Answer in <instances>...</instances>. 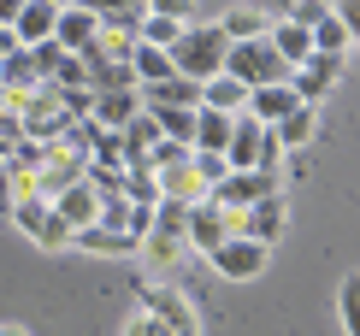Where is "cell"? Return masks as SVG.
<instances>
[{
	"label": "cell",
	"instance_id": "7a4b0ae2",
	"mask_svg": "<svg viewBox=\"0 0 360 336\" xmlns=\"http://www.w3.org/2000/svg\"><path fill=\"white\" fill-rule=\"evenodd\" d=\"M219 77L243 83V89H266V83H290V65L272 53V41H231V53H224V71Z\"/></svg>",
	"mask_w": 360,
	"mask_h": 336
},
{
	"label": "cell",
	"instance_id": "9c48e42d",
	"mask_svg": "<svg viewBox=\"0 0 360 336\" xmlns=\"http://www.w3.org/2000/svg\"><path fill=\"white\" fill-rule=\"evenodd\" d=\"M95 6H59L53 12V48L59 53H83L89 41H95Z\"/></svg>",
	"mask_w": 360,
	"mask_h": 336
},
{
	"label": "cell",
	"instance_id": "ffe728a7",
	"mask_svg": "<svg viewBox=\"0 0 360 336\" xmlns=\"http://www.w3.org/2000/svg\"><path fill=\"white\" fill-rule=\"evenodd\" d=\"M30 89H41V77H36V65H30V53L18 48V53L0 59V95H30Z\"/></svg>",
	"mask_w": 360,
	"mask_h": 336
},
{
	"label": "cell",
	"instance_id": "ba28073f",
	"mask_svg": "<svg viewBox=\"0 0 360 336\" xmlns=\"http://www.w3.org/2000/svg\"><path fill=\"white\" fill-rule=\"evenodd\" d=\"M266 195H278V183H266L260 172H231L213 195H207V201H213V207H224V212H248L254 201H266Z\"/></svg>",
	"mask_w": 360,
	"mask_h": 336
},
{
	"label": "cell",
	"instance_id": "30bf717a",
	"mask_svg": "<svg viewBox=\"0 0 360 336\" xmlns=\"http://www.w3.org/2000/svg\"><path fill=\"white\" fill-rule=\"evenodd\" d=\"M213 24L224 30V41H260L266 30L278 24V12H266V6H224Z\"/></svg>",
	"mask_w": 360,
	"mask_h": 336
},
{
	"label": "cell",
	"instance_id": "f546056e",
	"mask_svg": "<svg viewBox=\"0 0 360 336\" xmlns=\"http://www.w3.org/2000/svg\"><path fill=\"white\" fill-rule=\"evenodd\" d=\"M36 248H71V224L59 219V212H48V224H41V236H36Z\"/></svg>",
	"mask_w": 360,
	"mask_h": 336
},
{
	"label": "cell",
	"instance_id": "d4e9b609",
	"mask_svg": "<svg viewBox=\"0 0 360 336\" xmlns=\"http://www.w3.org/2000/svg\"><path fill=\"white\" fill-rule=\"evenodd\" d=\"M189 172H195V183H201L207 195H213L219 183L231 177V165H224V154H189Z\"/></svg>",
	"mask_w": 360,
	"mask_h": 336
},
{
	"label": "cell",
	"instance_id": "9a60e30c",
	"mask_svg": "<svg viewBox=\"0 0 360 336\" xmlns=\"http://www.w3.org/2000/svg\"><path fill=\"white\" fill-rule=\"evenodd\" d=\"M313 136H319V112H313V106H295L290 118H278V124H272V142L283 148V154H302Z\"/></svg>",
	"mask_w": 360,
	"mask_h": 336
},
{
	"label": "cell",
	"instance_id": "83f0119b",
	"mask_svg": "<svg viewBox=\"0 0 360 336\" xmlns=\"http://www.w3.org/2000/svg\"><path fill=\"white\" fill-rule=\"evenodd\" d=\"M124 224H130V201H124V195H112V201H101V212H95V231H112V236H130Z\"/></svg>",
	"mask_w": 360,
	"mask_h": 336
},
{
	"label": "cell",
	"instance_id": "4fadbf2b",
	"mask_svg": "<svg viewBox=\"0 0 360 336\" xmlns=\"http://www.w3.org/2000/svg\"><path fill=\"white\" fill-rule=\"evenodd\" d=\"M48 207L71 224V231H89V224H95V212H101V195L89 189V183H71V189H65V195H53Z\"/></svg>",
	"mask_w": 360,
	"mask_h": 336
},
{
	"label": "cell",
	"instance_id": "603a6c76",
	"mask_svg": "<svg viewBox=\"0 0 360 336\" xmlns=\"http://www.w3.org/2000/svg\"><path fill=\"white\" fill-rule=\"evenodd\" d=\"M177 36H184V24H177L166 6H148V18H142V36H136V41H148V48H160V53H166Z\"/></svg>",
	"mask_w": 360,
	"mask_h": 336
},
{
	"label": "cell",
	"instance_id": "1f68e13d",
	"mask_svg": "<svg viewBox=\"0 0 360 336\" xmlns=\"http://www.w3.org/2000/svg\"><path fill=\"white\" fill-rule=\"evenodd\" d=\"M0 219H12V183H6V165H0Z\"/></svg>",
	"mask_w": 360,
	"mask_h": 336
},
{
	"label": "cell",
	"instance_id": "5bb4252c",
	"mask_svg": "<svg viewBox=\"0 0 360 336\" xmlns=\"http://www.w3.org/2000/svg\"><path fill=\"white\" fill-rule=\"evenodd\" d=\"M260 142H266V130L243 112V118H236V130H231V142H224V165H231V172H254V160H260Z\"/></svg>",
	"mask_w": 360,
	"mask_h": 336
},
{
	"label": "cell",
	"instance_id": "4dcf8cb0",
	"mask_svg": "<svg viewBox=\"0 0 360 336\" xmlns=\"http://www.w3.org/2000/svg\"><path fill=\"white\" fill-rule=\"evenodd\" d=\"M124 336H172L160 318H148V313H136V318H124Z\"/></svg>",
	"mask_w": 360,
	"mask_h": 336
},
{
	"label": "cell",
	"instance_id": "cb8c5ba5",
	"mask_svg": "<svg viewBox=\"0 0 360 336\" xmlns=\"http://www.w3.org/2000/svg\"><path fill=\"white\" fill-rule=\"evenodd\" d=\"M48 212H53V207L41 201V195H30V201H12V224H24V236L36 242V236H41V224H48Z\"/></svg>",
	"mask_w": 360,
	"mask_h": 336
},
{
	"label": "cell",
	"instance_id": "8992f818",
	"mask_svg": "<svg viewBox=\"0 0 360 336\" xmlns=\"http://www.w3.org/2000/svg\"><path fill=\"white\" fill-rule=\"evenodd\" d=\"M231 236H236V212H224L213 201L189 207V224H184V248L189 254H213L219 242H231Z\"/></svg>",
	"mask_w": 360,
	"mask_h": 336
},
{
	"label": "cell",
	"instance_id": "836d02e7",
	"mask_svg": "<svg viewBox=\"0 0 360 336\" xmlns=\"http://www.w3.org/2000/svg\"><path fill=\"white\" fill-rule=\"evenodd\" d=\"M0 336H30V330H18V325H0Z\"/></svg>",
	"mask_w": 360,
	"mask_h": 336
},
{
	"label": "cell",
	"instance_id": "44dd1931",
	"mask_svg": "<svg viewBox=\"0 0 360 336\" xmlns=\"http://www.w3.org/2000/svg\"><path fill=\"white\" fill-rule=\"evenodd\" d=\"M71 248H83V254H136L142 242H136V236H112V231H95V224H89V231H71Z\"/></svg>",
	"mask_w": 360,
	"mask_h": 336
},
{
	"label": "cell",
	"instance_id": "2e32d148",
	"mask_svg": "<svg viewBox=\"0 0 360 336\" xmlns=\"http://www.w3.org/2000/svg\"><path fill=\"white\" fill-rule=\"evenodd\" d=\"M142 95V106L154 112V106H177V112H195L201 106V89L195 83H184V77H166V83H148V89H136Z\"/></svg>",
	"mask_w": 360,
	"mask_h": 336
},
{
	"label": "cell",
	"instance_id": "3957f363",
	"mask_svg": "<svg viewBox=\"0 0 360 336\" xmlns=\"http://www.w3.org/2000/svg\"><path fill=\"white\" fill-rule=\"evenodd\" d=\"M136 301H142V313L148 318H160L172 336H201V313H195V301L184 295L177 283H136Z\"/></svg>",
	"mask_w": 360,
	"mask_h": 336
},
{
	"label": "cell",
	"instance_id": "277c9868",
	"mask_svg": "<svg viewBox=\"0 0 360 336\" xmlns=\"http://www.w3.org/2000/svg\"><path fill=\"white\" fill-rule=\"evenodd\" d=\"M83 165H89V154H83L77 136H65V142H48V148H41V172H36V195H41V201L65 195L71 183H83Z\"/></svg>",
	"mask_w": 360,
	"mask_h": 336
},
{
	"label": "cell",
	"instance_id": "f1b7e54d",
	"mask_svg": "<svg viewBox=\"0 0 360 336\" xmlns=\"http://www.w3.org/2000/svg\"><path fill=\"white\" fill-rule=\"evenodd\" d=\"M195 148H177V142H154L148 148V172H172V165H189Z\"/></svg>",
	"mask_w": 360,
	"mask_h": 336
},
{
	"label": "cell",
	"instance_id": "52a82bcc",
	"mask_svg": "<svg viewBox=\"0 0 360 336\" xmlns=\"http://www.w3.org/2000/svg\"><path fill=\"white\" fill-rule=\"evenodd\" d=\"M266 254L272 248H254V242H243V236H231V242H219L213 254V266H219V278H231V283H248V278H260L266 271Z\"/></svg>",
	"mask_w": 360,
	"mask_h": 336
},
{
	"label": "cell",
	"instance_id": "8fae6325",
	"mask_svg": "<svg viewBox=\"0 0 360 336\" xmlns=\"http://www.w3.org/2000/svg\"><path fill=\"white\" fill-rule=\"evenodd\" d=\"M243 112H248L260 130H272L278 118H290V112H295V95H290V83H266V89H248V106H243Z\"/></svg>",
	"mask_w": 360,
	"mask_h": 336
},
{
	"label": "cell",
	"instance_id": "7c38bea8",
	"mask_svg": "<svg viewBox=\"0 0 360 336\" xmlns=\"http://www.w3.org/2000/svg\"><path fill=\"white\" fill-rule=\"evenodd\" d=\"M53 12H59V6H48V0H24L18 18H12V41H18V48L53 41Z\"/></svg>",
	"mask_w": 360,
	"mask_h": 336
},
{
	"label": "cell",
	"instance_id": "e0dca14e",
	"mask_svg": "<svg viewBox=\"0 0 360 336\" xmlns=\"http://www.w3.org/2000/svg\"><path fill=\"white\" fill-rule=\"evenodd\" d=\"M231 130H236V118H224V112H207V106H195V154H224Z\"/></svg>",
	"mask_w": 360,
	"mask_h": 336
},
{
	"label": "cell",
	"instance_id": "d6986e66",
	"mask_svg": "<svg viewBox=\"0 0 360 336\" xmlns=\"http://www.w3.org/2000/svg\"><path fill=\"white\" fill-rule=\"evenodd\" d=\"M201 106H207V112H224V118H243L248 89L231 83V77H213V83H201Z\"/></svg>",
	"mask_w": 360,
	"mask_h": 336
},
{
	"label": "cell",
	"instance_id": "ac0fdd59",
	"mask_svg": "<svg viewBox=\"0 0 360 336\" xmlns=\"http://www.w3.org/2000/svg\"><path fill=\"white\" fill-rule=\"evenodd\" d=\"M136 112H142V95H95V106H89V118L101 130H124Z\"/></svg>",
	"mask_w": 360,
	"mask_h": 336
},
{
	"label": "cell",
	"instance_id": "6da1fadb",
	"mask_svg": "<svg viewBox=\"0 0 360 336\" xmlns=\"http://www.w3.org/2000/svg\"><path fill=\"white\" fill-rule=\"evenodd\" d=\"M224 53H231V41H224V30L207 18V24H189L184 36L166 48V59H172V77H184V83H213L219 71H224Z\"/></svg>",
	"mask_w": 360,
	"mask_h": 336
},
{
	"label": "cell",
	"instance_id": "4316f807",
	"mask_svg": "<svg viewBox=\"0 0 360 336\" xmlns=\"http://www.w3.org/2000/svg\"><path fill=\"white\" fill-rule=\"evenodd\" d=\"M337 313H342V330L360 336V278H342V289H337Z\"/></svg>",
	"mask_w": 360,
	"mask_h": 336
},
{
	"label": "cell",
	"instance_id": "5b68a950",
	"mask_svg": "<svg viewBox=\"0 0 360 336\" xmlns=\"http://www.w3.org/2000/svg\"><path fill=\"white\" fill-rule=\"evenodd\" d=\"M283 231H290V201H283V189L266 195V201H254L248 212H236V236L254 242V248H272Z\"/></svg>",
	"mask_w": 360,
	"mask_h": 336
},
{
	"label": "cell",
	"instance_id": "d6a6232c",
	"mask_svg": "<svg viewBox=\"0 0 360 336\" xmlns=\"http://www.w3.org/2000/svg\"><path fill=\"white\" fill-rule=\"evenodd\" d=\"M6 53H18V41H12V24H0V59Z\"/></svg>",
	"mask_w": 360,
	"mask_h": 336
},
{
	"label": "cell",
	"instance_id": "484cf974",
	"mask_svg": "<svg viewBox=\"0 0 360 336\" xmlns=\"http://www.w3.org/2000/svg\"><path fill=\"white\" fill-rule=\"evenodd\" d=\"M136 254H148V259H154V266H177V259H184L189 248H184V242H177V236H160V231H148Z\"/></svg>",
	"mask_w": 360,
	"mask_h": 336
},
{
	"label": "cell",
	"instance_id": "e575fe53",
	"mask_svg": "<svg viewBox=\"0 0 360 336\" xmlns=\"http://www.w3.org/2000/svg\"><path fill=\"white\" fill-rule=\"evenodd\" d=\"M6 154H12V142H0V165H6Z\"/></svg>",
	"mask_w": 360,
	"mask_h": 336
},
{
	"label": "cell",
	"instance_id": "7402d4cb",
	"mask_svg": "<svg viewBox=\"0 0 360 336\" xmlns=\"http://www.w3.org/2000/svg\"><path fill=\"white\" fill-rule=\"evenodd\" d=\"M142 18H148V6H95V24L112 30V36H124V41L142 36Z\"/></svg>",
	"mask_w": 360,
	"mask_h": 336
}]
</instances>
